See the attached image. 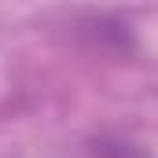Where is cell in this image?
<instances>
[{"label": "cell", "mask_w": 158, "mask_h": 158, "mask_svg": "<svg viewBox=\"0 0 158 158\" xmlns=\"http://www.w3.org/2000/svg\"><path fill=\"white\" fill-rule=\"evenodd\" d=\"M92 158H147V151L129 136H99L92 143Z\"/></svg>", "instance_id": "1"}]
</instances>
